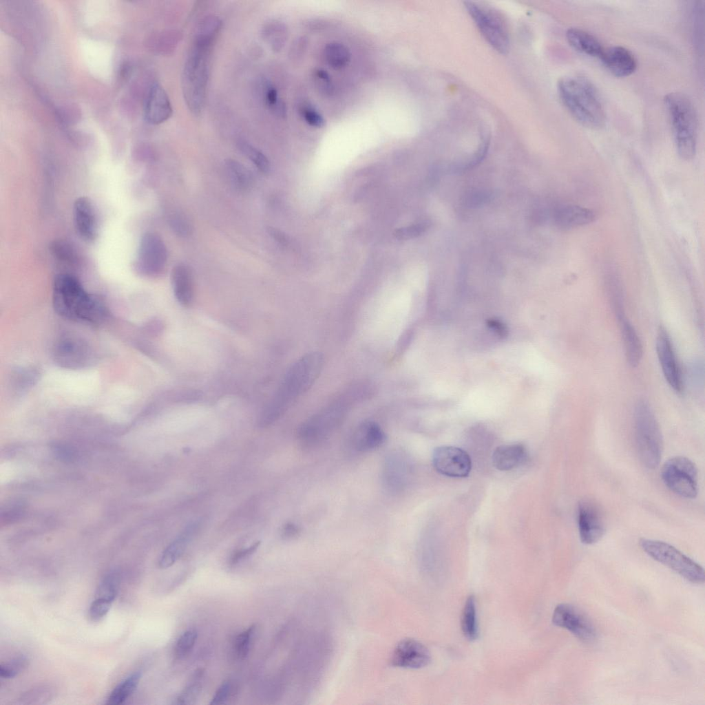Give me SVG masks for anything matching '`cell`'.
<instances>
[{
	"instance_id": "1",
	"label": "cell",
	"mask_w": 705,
	"mask_h": 705,
	"mask_svg": "<svg viewBox=\"0 0 705 705\" xmlns=\"http://www.w3.org/2000/svg\"><path fill=\"white\" fill-rule=\"evenodd\" d=\"M323 366L324 357L319 352L307 353L295 361L263 410L259 420L260 426H269L282 417L291 405L312 386Z\"/></svg>"
},
{
	"instance_id": "2",
	"label": "cell",
	"mask_w": 705,
	"mask_h": 705,
	"mask_svg": "<svg viewBox=\"0 0 705 705\" xmlns=\"http://www.w3.org/2000/svg\"><path fill=\"white\" fill-rule=\"evenodd\" d=\"M559 97L569 113L582 125L600 129L605 123L606 114L598 92L587 78L571 75L560 79Z\"/></svg>"
},
{
	"instance_id": "3",
	"label": "cell",
	"mask_w": 705,
	"mask_h": 705,
	"mask_svg": "<svg viewBox=\"0 0 705 705\" xmlns=\"http://www.w3.org/2000/svg\"><path fill=\"white\" fill-rule=\"evenodd\" d=\"M215 39L195 36L181 76L183 98L189 111L199 115L204 106L211 49Z\"/></svg>"
},
{
	"instance_id": "4",
	"label": "cell",
	"mask_w": 705,
	"mask_h": 705,
	"mask_svg": "<svg viewBox=\"0 0 705 705\" xmlns=\"http://www.w3.org/2000/svg\"><path fill=\"white\" fill-rule=\"evenodd\" d=\"M52 300L56 312L68 319L96 322L105 313L101 302L89 294L75 277L69 274H59L54 278Z\"/></svg>"
},
{
	"instance_id": "5",
	"label": "cell",
	"mask_w": 705,
	"mask_h": 705,
	"mask_svg": "<svg viewBox=\"0 0 705 705\" xmlns=\"http://www.w3.org/2000/svg\"><path fill=\"white\" fill-rule=\"evenodd\" d=\"M675 144L679 156L692 159L696 152L697 117L691 101L680 92L666 94L664 99Z\"/></svg>"
},
{
	"instance_id": "6",
	"label": "cell",
	"mask_w": 705,
	"mask_h": 705,
	"mask_svg": "<svg viewBox=\"0 0 705 705\" xmlns=\"http://www.w3.org/2000/svg\"><path fill=\"white\" fill-rule=\"evenodd\" d=\"M634 435L640 461L644 467L654 469L662 458L663 438L655 414L644 400L639 401L635 408Z\"/></svg>"
},
{
	"instance_id": "7",
	"label": "cell",
	"mask_w": 705,
	"mask_h": 705,
	"mask_svg": "<svg viewBox=\"0 0 705 705\" xmlns=\"http://www.w3.org/2000/svg\"><path fill=\"white\" fill-rule=\"evenodd\" d=\"M355 397L356 392L352 390L304 422L297 434L301 446L305 449L313 448L328 439L341 423L349 408L350 401Z\"/></svg>"
},
{
	"instance_id": "8",
	"label": "cell",
	"mask_w": 705,
	"mask_h": 705,
	"mask_svg": "<svg viewBox=\"0 0 705 705\" xmlns=\"http://www.w3.org/2000/svg\"><path fill=\"white\" fill-rule=\"evenodd\" d=\"M640 546L651 558L691 582H704V571L702 567L673 545L661 540L642 538Z\"/></svg>"
},
{
	"instance_id": "9",
	"label": "cell",
	"mask_w": 705,
	"mask_h": 705,
	"mask_svg": "<svg viewBox=\"0 0 705 705\" xmlns=\"http://www.w3.org/2000/svg\"><path fill=\"white\" fill-rule=\"evenodd\" d=\"M465 8L486 41L498 52L506 54L509 48L507 23L500 12L478 2L465 1Z\"/></svg>"
},
{
	"instance_id": "10",
	"label": "cell",
	"mask_w": 705,
	"mask_h": 705,
	"mask_svg": "<svg viewBox=\"0 0 705 705\" xmlns=\"http://www.w3.org/2000/svg\"><path fill=\"white\" fill-rule=\"evenodd\" d=\"M664 485L675 494L694 498L698 492V472L695 463L683 456H676L666 461L661 470Z\"/></svg>"
},
{
	"instance_id": "11",
	"label": "cell",
	"mask_w": 705,
	"mask_h": 705,
	"mask_svg": "<svg viewBox=\"0 0 705 705\" xmlns=\"http://www.w3.org/2000/svg\"><path fill=\"white\" fill-rule=\"evenodd\" d=\"M167 261V251L162 238L155 233H145L133 264L135 271L145 276H156L163 272Z\"/></svg>"
},
{
	"instance_id": "12",
	"label": "cell",
	"mask_w": 705,
	"mask_h": 705,
	"mask_svg": "<svg viewBox=\"0 0 705 705\" xmlns=\"http://www.w3.org/2000/svg\"><path fill=\"white\" fill-rule=\"evenodd\" d=\"M552 622L555 625L568 630L582 642H591L597 637L596 629L591 621L572 604H558L553 613Z\"/></svg>"
},
{
	"instance_id": "13",
	"label": "cell",
	"mask_w": 705,
	"mask_h": 705,
	"mask_svg": "<svg viewBox=\"0 0 705 705\" xmlns=\"http://www.w3.org/2000/svg\"><path fill=\"white\" fill-rule=\"evenodd\" d=\"M432 465L441 474L454 478L466 477L472 469V461L467 452L454 446L436 448L432 454Z\"/></svg>"
},
{
	"instance_id": "14",
	"label": "cell",
	"mask_w": 705,
	"mask_h": 705,
	"mask_svg": "<svg viewBox=\"0 0 705 705\" xmlns=\"http://www.w3.org/2000/svg\"><path fill=\"white\" fill-rule=\"evenodd\" d=\"M656 350L663 375L669 386L677 393L684 390V380L670 336L663 326L658 329Z\"/></svg>"
},
{
	"instance_id": "15",
	"label": "cell",
	"mask_w": 705,
	"mask_h": 705,
	"mask_svg": "<svg viewBox=\"0 0 705 705\" xmlns=\"http://www.w3.org/2000/svg\"><path fill=\"white\" fill-rule=\"evenodd\" d=\"M577 523L580 539L583 544H594L604 536L603 517L598 506L593 501L582 500L579 503Z\"/></svg>"
},
{
	"instance_id": "16",
	"label": "cell",
	"mask_w": 705,
	"mask_h": 705,
	"mask_svg": "<svg viewBox=\"0 0 705 705\" xmlns=\"http://www.w3.org/2000/svg\"><path fill=\"white\" fill-rule=\"evenodd\" d=\"M428 649L420 642L410 638L401 640L394 649L390 663L395 667L420 669L430 663Z\"/></svg>"
},
{
	"instance_id": "17",
	"label": "cell",
	"mask_w": 705,
	"mask_h": 705,
	"mask_svg": "<svg viewBox=\"0 0 705 705\" xmlns=\"http://www.w3.org/2000/svg\"><path fill=\"white\" fill-rule=\"evenodd\" d=\"M73 222L78 235L87 242H93L98 235L97 218L90 198L81 196L73 204Z\"/></svg>"
},
{
	"instance_id": "18",
	"label": "cell",
	"mask_w": 705,
	"mask_h": 705,
	"mask_svg": "<svg viewBox=\"0 0 705 705\" xmlns=\"http://www.w3.org/2000/svg\"><path fill=\"white\" fill-rule=\"evenodd\" d=\"M599 59L604 66L617 77L632 74L637 68V60L627 48L615 45L604 48Z\"/></svg>"
},
{
	"instance_id": "19",
	"label": "cell",
	"mask_w": 705,
	"mask_h": 705,
	"mask_svg": "<svg viewBox=\"0 0 705 705\" xmlns=\"http://www.w3.org/2000/svg\"><path fill=\"white\" fill-rule=\"evenodd\" d=\"M172 113L171 104L166 92L160 85L154 83L149 88L145 101V120L150 124L159 125L167 120Z\"/></svg>"
},
{
	"instance_id": "20",
	"label": "cell",
	"mask_w": 705,
	"mask_h": 705,
	"mask_svg": "<svg viewBox=\"0 0 705 705\" xmlns=\"http://www.w3.org/2000/svg\"><path fill=\"white\" fill-rule=\"evenodd\" d=\"M595 218L596 213L593 210L576 204L560 206L553 213L556 226L565 230L585 226L593 222Z\"/></svg>"
},
{
	"instance_id": "21",
	"label": "cell",
	"mask_w": 705,
	"mask_h": 705,
	"mask_svg": "<svg viewBox=\"0 0 705 705\" xmlns=\"http://www.w3.org/2000/svg\"><path fill=\"white\" fill-rule=\"evenodd\" d=\"M406 458L399 452L391 453L386 459L383 470V478L386 487L390 491L399 492L404 487L409 474Z\"/></svg>"
},
{
	"instance_id": "22",
	"label": "cell",
	"mask_w": 705,
	"mask_h": 705,
	"mask_svg": "<svg viewBox=\"0 0 705 705\" xmlns=\"http://www.w3.org/2000/svg\"><path fill=\"white\" fill-rule=\"evenodd\" d=\"M386 441V434L381 426L375 421H365L355 431L353 445L359 452L372 451L381 447Z\"/></svg>"
},
{
	"instance_id": "23",
	"label": "cell",
	"mask_w": 705,
	"mask_h": 705,
	"mask_svg": "<svg viewBox=\"0 0 705 705\" xmlns=\"http://www.w3.org/2000/svg\"><path fill=\"white\" fill-rule=\"evenodd\" d=\"M527 457V449L523 444L501 445L498 446L492 454V463L498 470L509 471L522 465Z\"/></svg>"
},
{
	"instance_id": "24",
	"label": "cell",
	"mask_w": 705,
	"mask_h": 705,
	"mask_svg": "<svg viewBox=\"0 0 705 705\" xmlns=\"http://www.w3.org/2000/svg\"><path fill=\"white\" fill-rule=\"evenodd\" d=\"M171 284L178 302L184 306L189 305L193 298V284L190 269L185 264H178L171 271Z\"/></svg>"
},
{
	"instance_id": "25",
	"label": "cell",
	"mask_w": 705,
	"mask_h": 705,
	"mask_svg": "<svg viewBox=\"0 0 705 705\" xmlns=\"http://www.w3.org/2000/svg\"><path fill=\"white\" fill-rule=\"evenodd\" d=\"M566 38L574 50L587 56L599 59L604 49L598 39L580 28H569Z\"/></svg>"
},
{
	"instance_id": "26",
	"label": "cell",
	"mask_w": 705,
	"mask_h": 705,
	"mask_svg": "<svg viewBox=\"0 0 705 705\" xmlns=\"http://www.w3.org/2000/svg\"><path fill=\"white\" fill-rule=\"evenodd\" d=\"M198 526L199 524L197 522L189 524L179 536L165 548L158 560L159 568H169L176 562L184 552L190 539L196 532Z\"/></svg>"
},
{
	"instance_id": "27",
	"label": "cell",
	"mask_w": 705,
	"mask_h": 705,
	"mask_svg": "<svg viewBox=\"0 0 705 705\" xmlns=\"http://www.w3.org/2000/svg\"><path fill=\"white\" fill-rule=\"evenodd\" d=\"M623 337L626 357L632 367L637 366L642 357L643 349L641 340L634 327L623 316L619 317Z\"/></svg>"
},
{
	"instance_id": "28",
	"label": "cell",
	"mask_w": 705,
	"mask_h": 705,
	"mask_svg": "<svg viewBox=\"0 0 705 705\" xmlns=\"http://www.w3.org/2000/svg\"><path fill=\"white\" fill-rule=\"evenodd\" d=\"M262 36L270 48L277 52L284 48L288 39V29L283 23L271 21L263 26Z\"/></svg>"
},
{
	"instance_id": "29",
	"label": "cell",
	"mask_w": 705,
	"mask_h": 705,
	"mask_svg": "<svg viewBox=\"0 0 705 705\" xmlns=\"http://www.w3.org/2000/svg\"><path fill=\"white\" fill-rule=\"evenodd\" d=\"M141 674L135 672L120 682L109 695L106 704L118 705L125 702L136 689Z\"/></svg>"
},
{
	"instance_id": "30",
	"label": "cell",
	"mask_w": 705,
	"mask_h": 705,
	"mask_svg": "<svg viewBox=\"0 0 705 705\" xmlns=\"http://www.w3.org/2000/svg\"><path fill=\"white\" fill-rule=\"evenodd\" d=\"M324 56L328 65L335 70L346 67L351 57L348 48L338 42L328 43L324 49Z\"/></svg>"
},
{
	"instance_id": "31",
	"label": "cell",
	"mask_w": 705,
	"mask_h": 705,
	"mask_svg": "<svg viewBox=\"0 0 705 705\" xmlns=\"http://www.w3.org/2000/svg\"><path fill=\"white\" fill-rule=\"evenodd\" d=\"M463 633L469 640L478 638V630L476 620L475 598L470 596L466 600L461 618Z\"/></svg>"
},
{
	"instance_id": "32",
	"label": "cell",
	"mask_w": 705,
	"mask_h": 705,
	"mask_svg": "<svg viewBox=\"0 0 705 705\" xmlns=\"http://www.w3.org/2000/svg\"><path fill=\"white\" fill-rule=\"evenodd\" d=\"M225 167L230 180L237 189L244 191L251 187L253 181L251 174L242 163L227 159Z\"/></svg>"
},
{
	"instance_id": "33",
	"label": "cell",
	"mask_w": 705,
	"mask_h": 705,
	"mask_svg": "<svg viewBox=\"0 0 705 705\" xmlns=\"http://www.w3.org/2000/svg\"><path fill=\"white\" fill-rule=\"evenodd\" d=\"M119 582L118 573L116 571L107 573L98 584L95 598L107 600L113 603L118 594Z\"/></svg>"
},
{
	"instance_id": "34",
	"label": "cell",
	"mask_w": 705,
	"mask_h": 705,
	"mask_svg": "<svg viewBox=\"0 0 705 705\" xmlns=\"http://www.w3.org/2000/svg\"><path fill=\"white\" fill-rule=\"evenodd\" d=\"M204 674L202 669H198L189 683L176 699L177 704H193L202 691L201 679Z\"/></svg>"
},
{
	"instance_id": "35",
	"label": "cell",
	"mask_w": 705,
	"mask_h": 705,
	"mask_svg": "<svg viewBox=\"0 0 705 705\" xmlns=\"http://www.w3.org/2000/svg\"><path fill=\"white\" fill-rule=\"evenodd\" d=\"M237 145L239 150L251 160L261 172L264 173L269 172L270 162L261 151L244 140H239Z\"/></svg>"
},
{
	"instance_id": "36",
	"label": "cell",
	"mask_w": 705,
	"mask_h": 705,
	"mask_svg": "<svg viewBox=\"0 0 705 705\" xmlns=\"http://www.w3.org/2000/svg\"><path fill=\"white\" fill-rule=\"evenodd\" d=\"M52 255L59 260L74 264L79 260L75 248L68 242L63 240H54L50 245Z\"/></svg>"
},
{
	"instance_id": "37",
	"label": "cell",
	"mask_w": 705,
	"mask_h": 705,
	"mask_svg": "<svg viewBox=\"0 0 705 705\" xmlns=\"http://www.w3.org/2000/svg\"><path fill=\"white\" fill-rule=\"evenodd\" d=\"M53 696L52 689L46 686L32 688L23 693L19 699L22 704H42L48 702Z\"/></svg>"
},
{
	"instance_id": "38",
	"label": "cell",
	"mask_w": 705,
	"mask_h": 705,
	"mask_svg": "<svg viewBox=\"0 0 705 705\" xmlns=\"http://www.w3.org/2000/svg\"><path fill=\"white\" fill-rule=\"evenodd\" d=\"M254 630L255 626L252 625L236 636L234 641V651L239 659L243 660L248 655Z\"/></svg>"
},
{
	"instance_id": "39",
	"label": "cell",
	"mask_w": 705,
	"mask_h": 705,
	"mask_svg": "<svg viewBox=\"0 0 705 705\" xmlns=\"http://www.w3.org/2000/svg\"><path fill=\"white\" fill-rule=\"evenodd\" d=\"M198 638L195 629H189L184 632L178 640L175 646V655L178 658H182L193 649Z\"/></svg>"
},
{
	"instance_id": "40",
	"label": "cell",
	"mask_w": 705,
	"mask_h": 705,
	"mask_svg": "<svg viewBox=\"0 0 705 705\" xmlns=\"http://www.w3.org/2000/svg\"><path fill=\"white\" fill-rule=\"evenodd\" d=\"M28 662V660L25 656L20 655L7 663L1 664L0 676L6 679L14 677L26 668Z\"/></svg>"
},
{
	"instance_id": "41",
	"label": "cell",
	"mask_w": 705,
	"mask_h": 705,
	"mask_svg": "<svg viewBox=\"0 0 705 705\" xmlns=\"http://www.w3.org/2000/svg\"><path fill=\"white\" fill-rule=\"evenodd\" d=\"M169 225L173 231L180 237H187L192 233V226L182 213H174L169 217Z\"/></svg>"
},
{
	"instance_id": "42",
	"label": "cell",
	"mask_w": 705,
	"mask_h": 705,
	"mask_svg": "<svg viewBox=\"0 0 705 705\" xmlns=\"http://www.w3.org/2000/svg\"><path fill=\"white\" fill-rule=\"evenodd\" d=\"M429 226V222H421L409 227L397 229L394 233V235L396 238L399 240H408L417 238L425 233L428 230Z\"/></svg>"
},
{
	"instance_id": "43",
	"label": "cell",
	"mask_w": 705,
	"mask_h": 705,
	"mask_svg": "<svg viewBox=\"0 0 705 705\" xmlns=\"http://www.w3.org/2000/svg\"><path fill=\"white\" fill-rule=\"evenodd\" d=\"M112 604V602L109 601L94 598L88 610L90 620L92 622L101 620L108 613Z\"/></svg>"
},
{
	"instance_id": "44",
	"label": "cell",
	"mask_w": 705,
	"mask_h": 705,
	"mask_svg": "<svg viewBox=\"0 0 705 705\" xmlns=\"http://www.w3.org/2000/svg\"><path fill=\"white\" fill-rule=\"evenodd\" d=\"M313 80L316 89L325 95L330 94L333 90V85L330 77L326 70L317 69L313 73Z\"/></svg>"
},
{
	"instance_id": "45",
	"label": "cell",
	"mask_w": 705,
	"mask_h": 705,
	"mask_svg": "<svg viewBox=\"0 0 705 705\" xmlns=\"http://www.w3.org/2000/svg\"><path fill=\"white\" fill-rule=\"evenodd\" d=\"M50 448L53 454L62 461L72 462L76 458L75 450L67 444L55 442L51 444Z\"/></svg>"
},
{
	"instance_id": "46",
	"label": "cell",
	"mask_w": 705,
	"mask_h": 705,
	"mask_svg": "<svg viewBox=\"0 0 705 705\" xmlns=\"http://www.w3.org/2000/svg\"><path fill=\"white\" fill-rule=\"evenodd\" d=\"M302 116L305 122L311 127L321 128L325 125L323 116L311 106H304L301 109Z\"/></svg>"
},
{
	"instance_id": "47",
	"label": "cell",
	"mask_w": 705,
	"mask_h": 705,
	"mask_svg": "<svg viewBox=\"0 0 705 705\" xmlns=\"http://www.w3.org/2000/svg\"><path fill=\"white\" fill-rule=\"evenodd\" d=\"M231 692L232 685L231 682L229 681L224 682L217 689L211 699L210 704L216 705L224 704L228 700Z\"/></svg>"
},
{
	"instance_id": "48",
	"label": "cell",
	"mask_w": 705,
	"mask_h": 705,
	"mask_svg": "<svg viewBox=\"0 0 705 705\" xmlns=\"http://www.w3.org/2000/svg\"><path fill=\"white\" fill-rule=\"evenodd\" d=\"M260 545V542H255L251 546L235 551L231 557L230 564L234 565L238 563L244 558L248 557L255 551Z\"/></svg>"
},
{
	"instance_id": "49",
	"label": "cell",
	"mask_w": 705,
	"mask_h": 705,
	"mask_svg": "<svg viewBox=\"0 0 705 705\" xmlns=\"http://www.w3.org/2000/svg\"><path fill=\"white\" fill-rule=\"evenodd\" d=\"M307 41L304 37L298 38L293 43L291 49V56L293 57H298L303 55L304 52L306 48Z\"/></svg>"
},
{
	"instance_id": "50",
	"label": "cell",
	"mask_w": 705,
	"mask_h": 705,
	"mask_svg": "<svg viewBox=\"0 0 705 705\" xmlns=\"http://www.w3.org/2000/svg\"><path fill=\"white\" fill-rule=\"evenodd\" d=\"M299 527L293 523H286L282 529V536L286 538L295 537L299 533Z\"/></svg>"
},
{
	"instance_id": "51",
	"label": "cell",
	"mask_w": 705,
	"mask_h": 705,
	"mask_svg": "<svg viewBox=\"0 0 705 705\" xmlns=\"http://www.w3.org/2000/svg\"><path fill=\"white\" fill-rule=\"evenodd\" d=\"M269 233L272 236V238H273V239H275V240L278 242L280 244H286L288 243L286 236L280 231L275 229L274 228H269Z\"/></svg>"
}]
</instances>
